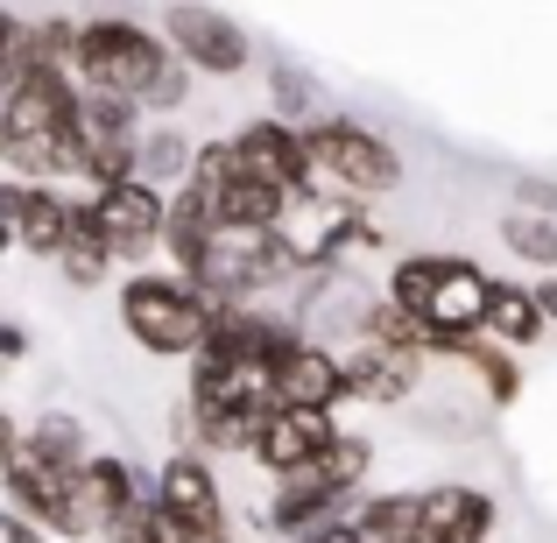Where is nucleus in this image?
<instances>
[{
	"instance_id": "f257e3e1",
	"label": "nucleus",
	"mask_w": 557,
	"mask_h": 543,
	"mask_svg": "<svg viewBox=\"0 0 557 543\" xmlns=\"http://www.w3.org/2000/svg\"><path fill=\"white\" fill-rule=\"evenodd\" d=\"M0 177H8V184H64V177H85L78 85H71V71L22 64L8 85H0Z\"/></svg>"
},
{
	"instance_id": "f03ea898",
	"label": "nucleus",
	"mask_w": 557,
	"mask_h": 543,
	"mask_svg": "<svg viewBox=\"0 0 557 543\" xmlns=\"http://www.w3.org/2000/svg\"><path fill=\"white\" fill-rule=\"evenodd\" d=\"M184 409H190V445H212V459L219 452H247L255 431L269 423V409H275V367L190 354Z\"/></svg>"
},
{
	"instance_id": "7ed1b4c3",
	"label": "nucleus",
	"mask_w": 557,
	"mask_h": 543,
	"mask_svg": "<svg viewBox=\"0 0 557 543\" xmlns=\"http://www.w3.org/2000/svg\"><path fill=\"white\" fill-rule=\"evenodd\" d=\"M113 311H121L127 346L149 354V360H190L205 346V332H212V304H205V289L184 283L177 269L127 275L121 297H113Z\"/></svg>"
},
{
	"instance_id": "20e7f679",
	"label": "nucleus",
	"mask_w": 557,
	"mask_h": 543,
	"mask_svg": "<svg viewBox=\"0 0 557 543\" xmlns=\"http://www.w3.org/2000/svg\"><path fill=\"white\" fill-rule=\"evenodd\" d=\"M163 64H170V50L135 14H78V50H71V85L78 92L141 107V92L156 85Z\"/></svg>"
},
{
	"instance_id": "39448f33",
	"label": "nucleus",
	"mask_w": 557,
	"mask_h": 543,
	"mask_svg": "<svg viewBox=\"0 0 557 543\" xmlns=\"http://www.w3.org/2000/svg\"><path fill=\"white\" fill-rule=\"evenodd\" d=\"M304 156H311L318 190H339V198H388L403 184V149L381 127L346 121V113L304 127Z\"/></svg>"
},
{
	"instance_id": "423d86ee",
	"label": "nucleus",
	"mask_w": 557,
	"mask_h": 543,
	"mask_svg": "<svg viewBox=\"0 0 557 543\" xmlns=\"http://www.w3.org/2000/svg\"><path fill=\"white\" fill-rule=\"evenodd\" d=\"M190 283L205 289V304H269L275 289L297 283V269L275 247V233H226L219 226L205 240V261H198Z\"/></svg>"
},
{
	"instance_id": "0eeeda50",
	"label": "nucleus",
	"mask_w": 557,
	"mask_h": 543,
	"mask_svg": "<svg viewBox=\"0 0 557 543\" xmlns=\"http://www.w3.org/2000/svg\"><path fill=\"white\" fill-rule=\"evenodd\" d=\"M163 50L190 78H240V71H255V36L226 8H163Z\"/></svg>"
},
{
	"instance_id": "6e6552de",
	"label": "nucleus",
	"mask_w": 557,
	"mask_h": 543,
	"mask_svg": "<svg viewBox=\"0 0 557 543\" xmlns=\"http://www.w3.org/2000/svg\"><path fill=\"white\" fill-rule=\"evenodd\" d=\"M149 502L163 508L170 522L190 543H233V516H226V488H219V466L205 452H170L163 473L149 480Z\"/></svg>"
},
{
	"instance_id": "1a4fd4ad",
	"label": "nucleus",
	"mask_w": 557,
	"mask_h": 543,
	"mask_svg": "<svg viewBox=\"0 0 557 543\" xmlns=\"http://www.w3.org/2000/svg\"><path fill=\"white\" fill-rule=\"evenodd\" d=\"M0 488H8L14 516H22V522H36L42 536H71V543L99 536L92 508H85L78 473H57V466H42L36 452H14V459H8V473H0Z\"/></svg>"
},
{
	"instance_id": "9d476101",
	"label": "nucleus",
	"mask_w": 557,
	"mask_h": 543,
	"mask_svg": "<svg viewBox=\"0 0 557 543\" xmlns=\"http://www.w3.org/2000/svg\"><path fill=\"white\" fill-rule=\"evenodd\" d=\"M92 219H99V233H107L113 261H127V269L141 275L156 255H163L170 198H163V190H149L141 177H127V184H113V190H99V198H92Z\"/></svg>"
},
{
	"instance_id": "9b49d317",
	"label": "nucleus",
	"mask_w": 557,
	"mask_h": 543,
	"mask_svg": "<svg viewBox=\"0 0 557 543\" xmlns=\"http://www.w3.org/2000/svg\"><path fill=\"white\" fill-rule=\"evenodd\" d=\"M233 156H240V170L255 184H269V190H283V198H311L318 177H311V156H304V135L297 127H283V121H269V113H255L247 127H233Z\"/></svg>"
},
{
	"instance_id": "f8f14e48",
	"label": "nucleus",
	"mask_w": 557,
	"mask_h": 543,
	"mask_svg": "<svg viewBox=\"0 0 557 543\" xmlns=\"http://www.w3.org/2000/svg\"><path fill=\"white\" fill-rule=\"evenodd\" d=\"M502 508L480 480H437L417 488V543H487Z\"/></svg>"
},
{
	"instance_id": "ddd939ff",
	"label": "nucleus",
	"mask_w": 557,
	"mask_h": 543,
	"mask_svg": "<svg viewBox=\"0 0 557 543\" xmlns=\"http://www.w3.org/2000/svg\"><path fill=\"white\" fill-rule=\"evenodd\" d=\"M332 437H339V423L318 417V409H269V423H261L255 445H247V459H255L269 480H297Z\"/></svg>"
},
{
	"instance_id": "4468645a",
	"label": "nucleus",
	"mask_w": 557,
	"mask_h": 543,
	"mask_svg": "<svg viewBox=\"0 0 557 543\" xmlns=\"http://www.w3.org/2000/svg\"><path fill=\"white\" fill-rule=\"evenodd\" d=\"M339 403H346V367H339V354H332L325 340H311V332H304V340L275 360V409H318V417H332Z\"/></svg>"
},
{
	"instance_id": "2eb2a0df",
	"label": "nucleus",
	"mask_w": 557,
	"mask_h": 543,
	"mask_svg": "<svg viewBox=\"0 0 557 543\" xmlns=\"http://www.w3.org/2000/svg\"><path fill=\"white\" fill-rule=\"evenodd\" d=\"M346 403H381V409H403L423 381V354H395V346H346Z\"/></svg>"
},
{
	"instance_id": "dca6fc26",
	"label": "nucleus",
	"mask_w": 557,
	"mask_h": 543,
	"mask_svg": "<svg viewBox=\"0 0 557 543\" xmlns=\"http://www.w3.org/2000/svg\"><path fill=\"white\" fill-rule=\"evenodd\" d=\"M71 205L78 198H64L57 184H8V233H14V247L57 261L64 240H71Z\"/></svg>"
},
{
	"instance_id": "f3484780",
	"label": "nucleus",
	"mask_w": 557,
	"mask_h": 543,
	"mask_svg": "<svg viewBox=\"0 0 557 543\" xmlns=\"http://www.w3.org/2000/svg\"><path fill=\"white\" fill-rule=\"evenodd\" d=\"M487 289H494V275L480 269L473 255H459V261H451V275L437 283L423 332H431V340H473V332H480V318H487Z\"/></svg>"
},
{
	"instance_id": "a211bd4d",
	"label": "nucleus",
	"mask_w": 557,
	"mask_h": 543,
	"mask_svg": "<svg viewBox=\"0 0 557 543\" xmlns=\"http://www.w3.org/2000/svg\"><path fill=\"white\" fill-rule=\"evenodd\" d=\"M78 488H85V508H92L99 530H121V522L135 516L141 502H149V480H141V466L121 459V452H92V459H85V473H78Z\"/></svg>"
},
{
	"instance_id": "6ab92c4d",
	"label": "nucleus",
	"mask_w": 557,
	"mask_h": 543,
	"mask_svg": "<svg viewBox=\"0 0 557 543\" xmlns=\"http://www.w3.org/2000/svg\"><path fill=\"white\" fill-rule=\"evenodd\" d=\"M269 121H283V127H318V121H332V92H325V78H318L311 64H297L289 50H275L269 57Z\"/></svg>"
},
{
	"instance_id": "aec40b11",
	"label": "nucleus",
	"mask_w": 557,
	"mask_h": 543,
	"mask_svg": "<svg viewBox=\"0 0 557 543\" xmlns=\"http://www.w3.org/2000/svg\"><path fill=\"white\" fill-rule=\"evenodd\" d=\"M368 473H374V437H360V431H339L325 452H318L311 466L297 473V488H311V494H325V502H354L360 488H368ZM283 488V480H275Z\"/></svg>"
},
{
	"instance_id": "412c9836",
	"label": "nucleus",
	"mask_w": 557,
	"mask_h": 543,
	"mask_svg": "<svg viewBox=\"0 0 557 543\" xmlns=\"http://www.w3.org/2000/svg\"><path fill=\"white\" fill-rule=\"evenodd\" d=\"M544 311H536V289L530 283H494L487 289V318H480V340H494L502 354H530L544 340Z\"/></svg>"
},
{
	"instance_id": "4be33fe9",
	"label": "nucleus",
	"mask_w": 557,
	"mask_h": 543,
	"mask_svg": "<svg viewBox=\"0 0 557 543\" xmlns=\"http://www.w3.org/2000/svg\"><path fill=\"white\" fill-rule=\"evenodd\" d=\"M190 156H198V141H190L184 127L149 121V127H141V141H135V177L170 198V190H184V184H190Z\"/></svg>"
},
{
	"instance_id": "5701e85b",
	"label": "nucleus",
	"mask_w": 557,
	"mask_h": 543,
	"mask_svg": "<svg viewBox=\"0 0 557 543\" xmlns=\"http://www.w3.org/2000/svg\"><path fill=\"white\" fill-rule=\"evenodd\" d=\"M451 261H459V255H395V269H388V289H381V304H388V311H403L409 325H423V318H431V297H437V283L451 275Z\"/></svg>"
},
{
	"instance_id": "b1692460",
	"label": "nucleus",
	"mask_w": 557,
	"mask_h": 543,
	"mask_svg": "<svg viewBox=\"0 0 557 543\" xmlns=\"http://www.w3.org/2000/svg\"><path fill=\"white\" fill-rule=\"evenodd\" d=\"M57 269H64L71 289H99L113 275V247H107V233H99V219H92V198L71 205V240H64V255H57Z\"/></svg>"
},
{
	"instance_id": "393cba45",
	"label": "nucleus",
	"mask_w": 557,
	"mask_h": 543,
	"mask_svg": "<svg viewBox=\"0 0 557 543\" xmlns=\"http://www.w3.org/2000/svg\"><path fill=\"white\" fill-rule=\"evenodd\" d=\"M22 452H36L42 466H57V473H85V459H92V431H85L71 409H42L36 423L22 431Z\"/></svg>"
},
{
	"instance_id": "a878e982",
	"label": "nucleus",
	"mask_w": 557,
	"mask_h": 543,
	"mask_svg": "<svg viewBox=\"0 0 557 543\" xmlns=\"http://www.w3.org/2000/svg\"><path fill=\"white\" fill-rule=\"evenodd\" d=\"M354 543H417V488L354 502Z\"/></svg>"
},
{
	"instance_id": "bb28decb",
	"label": "nucleus",
	"mask_w": 557,
	"mask_h": 543,
	"mask_svg": "<svg viewBox=\"0 0 557 543\" xmlns=\"http://www.w3.org/2000/svg\"><path fill=\"white\" fill-rule=\"evenodd\" d=\"M502 247L536 275H557V219L550 212H502Z\"/></svg>"
},
{
	"instance_id": "cd10ccee",
	"label": "nucleus",
	"mask_w": 557,
	"mask_h": 543,
	"mask_svg": "<svg viewBox=\"0 0 557 543\" xmlns=\"http://www.w3.org/2000/svg\"><path fill=\"white\" fill-rule=\"evenodd\" d=\"M184 107H190V71L177 64V57H170V64L156 71V85L141 92V121H156V113H163V121H177Z\"/></svg>"
},
{
	"instance_id": "c85d7f7f",
	"label": "nucleus",
	"mask_w": 557,
	"mask_h": 543,
	"mask_svg": "<svg viewBox=\"0 0 557 543\" xmlns=\"http://www.w3.org/2000/svg\"><path fill=\"white\" fill-rule=\"evenodd\" d=\"M107 536H113V543H190V536H184V530H177V522H170L156 502H141L135 516H127L121 530H107Z\"/></svg>"
},
{
	"instance_id": "c756f323",
	"label": "nucleus",
	"mask_w": 557,
	"mask_h": 543,
	"mask_svg": "<svg viewBox=\"0 0 557 543\" xmlns=\"http://www.w3.org/2000/svg\"><path fill=\"white\" fill-rule=\"evenodd\" d=\"M22 71V14L14 8H0V85Z\"/></svg>"
},
{
	"instance_id": "7c9ffc66",
	"label": "nucleus",
	"mask_w": 557,
	"mask_h": 543,
	"mask_svg": "<svg viewBox=\"0 0 557 543\" xmlns=\"http://www.w3.org/2000/svg\"><path fill=\"white\" fill-rule=\"evenodd\" d=\"M22 354H28V332L14 318H0V360H22Z\"/></svg>"
},
{
	"instance_id": "2f4dec72",
	"label": "nucleus",
	"mask_w": 557,
	"mask_h": 543,
	"mask_svg": "<svg viewBox=\"0 0 557 543\" xmlns=\"http://www.w3.org/2000/svg\"><path fill=\"white\" fill-rule=\"evenodd\" d=\"M14 452H22V423L8 417V409H0V473H8V459Z\"/></svg>"
},
{
	"instance_id": "473e14b6",
	"label": "nucleus",
	"mask_w": 557,
	"mask_h": 543,
	"mask_svg": "<svg viewBox=\"0 0 557 543\" xmlns=\"http://www.w3.org/2000/svg\"><path fill=\"white\" fill-rule=\"evenodd\" d=\"M0 536H8V543H42V530H36V522H22V516H14V508H8V516H0Z\"/></svg>"
},
{
	"instance_id": "72a5a7b5",
	"label": "nucleus",
	"mask_w": 557,
	"mask_h": 543,
	"mask_svg": "<svg viewBox=\"0 0 557 543\" xmlns=\"http://www.w3.org/2000/svg\"><path fill=\"white\" fill-rule=\"evenodd\" d=\"M297 543H354V516L325 522V530H311V536H297Z\"/></svg>"
},
{
	"instance_id": "f704fd0d",
	"label": "nucleus",
	"mask_w": 557,
	"mask_h": 543,
	"mask_svg": "<svg viewBox=\"0 0 557 543\" xmlns=\"http://www.w3.org/2000/svg\"><path fill=\"white\" fill-rule=\"evenodd\" d=\"M536 311H544V325H557V275L536 283Z\"/></svg>"
},
{
	"instance_id": "c9c22d12",
	"label": "nucleus",
	"mask_w": 557,
	"mask_h": 543,
	"mask_svg": "<svg viewBox=\"0 0 557 543\" xmlns=\"http://www.w3.org/2000/svg\"><path fill=\"white\" fill-rule=\"evenodd\" d=\"M8 255H14V233H8V226H0V269H8Z\"/></svg>"
}]
</instances>
